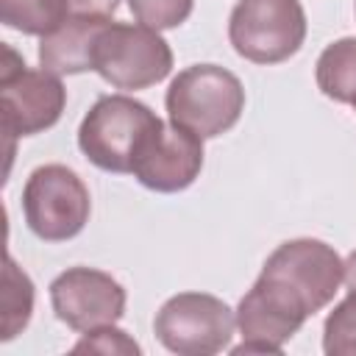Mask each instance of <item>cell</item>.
Segmentation results:
<instances>
[{"label": "cell", "mask_w": 356, "mask_h": 356, "mask_svg": "<svg viewBox=\"0 0 356 356\" xmlns=\"http://www.w3.org/2000/svg\"><path fill=\"white\" fill-rule=\"evenodd\" d=\"M108 17H67L58 28L39 39V64L56 75H78L92 70V53Z\"/></svg>", "instance_id": "obj_11"}, {"label": "cell", "mask_w": 356, "mask_h": 356, "mask_svg": "<svg viewBox=\"0 0 356 356\" xmlns=\"http://www.w3.org/2000/svg\"><path fill=\"white\" fill-rule=\"evenodd\" d=\"M161 128L164 122L150 106L128 95H103L81 120L78 147L106 172H134L136 159Z\"/></svg>", "instance_id": "obj_1"}, {"label": "cell", "mask_w": 356, "mask_h": 356, "mask_svg": "<svg viewBox=\"0 0 356 356\" xmlns=\"http://www.w3.org/2000/svg\"><path fill=\"white\" fill-rule=\"evenodd\" d=\"M22 211L28 228L44 242H67L83 231L92 197L81 175L64 164L36 167L22 186Z\"/></svg>", "instance_id": "obj_5"}, {"label": "cell", "mask_w": 356, "mask_h": 356, "mask_svg": "<svg viewBox=\"0 0 356 356\" xmlns=\"http://www.w3.org/2000/svg\"><path fill=\"white\" fill-rule=\"evenodd\" d=\"M0 17L6 28L28 36H44L67 19L58 0H0Z\"/></svg>", "instance_id": "obj_14"}, {"label": "cell", "mask_w": 356, "mask_h": 356, "mask_svg": "<svg viewBox=\"0 0 356 356\" xmlns=\"http://www.w3.org/2000/svg\"><path fill=\"white\" fill-rule=\"evenodd\" d=\"M50 303L72 331L114 325L125 314V289L117 278L95 267H70L50 284Z\"/></svg>", "instance_id": "obj_9"}, {"label": "cell", "mask_w": 356, "mask_h": 356, "mask_svg": "<svg viewBox=\"0 0 356 356\" xmlns=\"http://www.w3.org/2000/svg\"><path fill=\"white\" fill-rule=\"evenodd\" d=\"M128 8L136 17V22L153 31H167L186 22V17L195 8V0H128Z\"/></svg>", "instance_id": "obj_16"}, {"label": "cell", "mask_w": 356, "mask_h": 356, "mask_svg": "<svg viewBox=\"0 0 356 356\" xmlns=\"http://www.w3.org/2000/svg\"><path fill=\"white\" fill-rule=\"evenodd\" d=\"M345 284L350 292H356V250L345 259Z\"/></svg>", "instance_id": "obj_19"}, {"label": "cell", "mask_w": 356, "mask_h": 356, "mask_svg": "<svg viewBox=\"0 0 356 356\" xmlns=\"http://www.w3.org/2000/svg\"><path fill=\"white\" fill-rule=\"evenodd\" d=\"M317 89L337 100V103H350L356 100V36H342L331 42L320 58H317Z\"/></svg>", "instance_id": "obj_12"}, {"label": "cell", "mask_w": 356, "mask_h": 356, "mask_svg": "<svg viewBox=\"0 0 356 356\" xmlns=\"http://www.w3.org/2000/svg\"><path fill=\"white\" fill-rule=\"evenodd\" d=\"M64 106L67 89L61 78L47 70H28L17 50L6 44L0 67V117L8 145L17 136H33L53 128Z\"/></svg>", "instance_id": "obj_4"}, {"label": "cell", "mask_w": 356, "mask_h": 356, "mask_svg": "<svg viewBox=\"0 0 356 356\" xmlns=\"http://www.w3.org/2000/svg\"><path fill=\"white\" fill-rule=\"evenodd\" d=\"M164 103L170 122L200 139H214L239 122L245 111V89L225 67L192 64L172 78Z\"/></svg>", "instance_id": "obj_2"}, {"label": "cell", "mask_w": 356, "mask_h": 356, "mask_svg": "<svg viewBox=\"0 0 356 356\" xmlns=\"http://www.w3.org/2000/svg\"><path fill=\"white\" fill-rule=\"evenodd\" d=\"M234 50L253 64H281L306 39L300 0H239L228 19Z\"/></svg>", "instance_id": "obj_6"}, {"label": "cell", "mask_w": 356, "mask_h": 356, "mask_svg": "<svg viewBox=\"0 0 356 356\" xmlns=\"http://www.w3.org/2000/svg\"><path fill=\"white\" fill-rule=\"evenodd\" d=\"M200 170H203V139L170 122L153 136V142L136 159L134 178L153 192L170 195L192 186Z\"/></svg>", "instance_id": "obj_10"}, {"label": "cell", "mask_w": 356, "mask_h": 356, "mask_svg": "<svg viewBox=\"0 0 356 356\" xmlns=\"http://www.w3.org/2000/svg\"><path fill=\"white\" fill-rule=\"evenodd\" d=\"M236 312L209 292H178L161 303L153 320L159 342L178 356H211L228 348Z\"/></svg>", "instance_id": "obj_7"}, {"label": "cell", "mask_w": 356, "mask_h": 356, "mask_svg": "<svg viewBox=\"0 0 356 356\" xmlns=\"http://www.w3.org/2000/svg\"><path fill=\"white\" fill-rule=\"evenodd\" d=\"M261 273L295 289L306 300L312 314H317L334 300L339 284L345 281V261L331 245L312 236H300L281 242L267 256Z\"/></svg>", "instance_id": "obj_8"}, {"label": "cell", "mask_w": 356, "mask_h": 356, "mask_svg": "<svg viewBox=\"0 0 356 356\" xmlns=\"http://www.w3.org/2000/svg\"><path fill=\"white\" fill-rule=\"evenodd\" d=\"M353 108H356V100H353Z\"/></svg>", "instance_id": "obj_20"}, {"label": "cell", "mask_w": 356, "mask_h": 356, "mask_svg": "<svg viewBox=\"0 0 356 356\" xmlns=\"http://www.w3.org/2000/svg\"><path fill=\"white\" fill-rule=\"evenodd\" d=\"M92 70L114 89H147L172 70V50L164 36L147 25L106 22L97 33Z\"/></svg>", "instance_id": "obj_3"}, {"label": "cell", "mask_w": 356, "mask_h": 356, "mask_svg": "<svg viewBox=\"0 0 356 356\" xmlns=\"http://www.w3.org/2000/svg\"><path fill=\"white\" fill-rule=\"evenodd\" d=\"M72 353H139V345L120 328L114 325H100V328H92L86 331Z\"/></svg>", "instance_id": "obj_17"}, {"label": "cell", "mask_w": 356, "mask_h": 356, "mask_svg": "<svg viewBox=\"0 0 356 356\" xmlns=\"http://www.w3.org/2000/svg\"><path fill=\"white\" fill-rule=\"evenodd\" d=\"M64 17H111L120 0H58Z\"/></svg>", "instance_id": "obj_18"}, {"label": "cell", "mask_w": 356, "mask_h": 356, "mask_svg": "<svg viewBox=\"0 0 356 356\" xmlns=\"http://www.w3.org/2000/svg\"><path fill=\"white\" fill-rule=\"evenodd\" d=\"M33 312V284L28 273L17 267L11 256H6V270H3V334L0 339L8 342L14 339L31 320Z\"/></svg>", "instance_id": "obj_13"}, {"label": "cell", "mask_w": 356, "mask_h": 356, "mask_svg": "<svg viewBox=\"0 0 356 356\" xmlns=\"http://www.w3.org/2000/svg\"><path fill=\"white\" fill-rule=\"evenodd\" d=\"M323 350L328 356H356V292L342 298L325 317Z\"/></svg>", "instance_id": "obj_15"}]
</instances>
